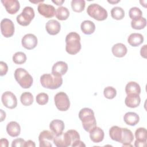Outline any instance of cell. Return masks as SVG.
Wrapping results in <instances>:
<instances>
[{
    "instance_id": "cell-8",
    "label": "cell",
    "mask_w": 147,
    "mask_h": 147,
    "mask_svg": "<svg viewBox=\"0 0 147 147\" xmlns=\"http://www.w3.org/2000/svg\"><path fill=\"white\" fill-rule=\"evenodd\" d=\"M1 30L2 35L6 38L11 37L14 33V25L8 18H4L1 22Z\"/></svg>"
},
{
    "instance_id": "cell-46",
    "label": "cell",
    "mask_w": 147,
    "mask_h": 147,
    "mask_svg": "<svg viewBox=\"0 0 147 147\" xmlns=\"http://www.w3.org/2000/svg\"><path fill=\"white\" fill-rule=\"evenodd\" d=\"M0 111H1V122H2L6 118V113L5 111H3V110H2V109H1Z\"/></svg>"
},
{
    "instance_id": "cell-6",
    "label": "cell",
    "mask_w": 147,
    "mask_h": 147,
    "mask_svg": "<svg viewBox=\"0 0 147 147\" xmlns=\"http://www.w3.org/2000/svg\"><path fill=\"white\" fill-rule=\"evenodd\" d=\"M35 16L33 9L30 6H26L22 11L17 16V22L21 26H26L30 24Z\"/></svg>"
},
{
    "instance_id": "cell-5",
    "label": "cell",
    "mask_w": 147,
    "mask_h": 147,
    "mask_svg": "<svg viewBox=\"0 0 147 147\" xmlns=\"http://www.w3.org/2000/svg\"><path fill=\"white\" fill-rule=\"evenodd\" d=\"M87 14L97 21L105 20L108 16L107 10L97 3L90 4L87 9Z\"/></svg>"
},
{
    "instance_id": "cell-32",
    "label": "cell",
    "mask_w": 147,
    "mask_h": 147,
    "mask_svg": "<svg viewBox=\"0 0 147 147\" xmlns=\"http://www.w3.org/2000/svg\"><path fill=\"white\" fill-rule=\"evenodd\" d=\"M20 100L24 106H30L33 102V95L29 92H23L21 95Z\"/></svg>"
},
{
    "instance_id": "cell-26",
    "label": "cell",
    "mask_w": 147,
    "mask_h": 147,
    "mask_svg": "<svg viewBox=\"0 0 147 147\" xmlns=\"http://www.w3.org/2000/svg\"><path fill=\"white\" fill-rule=\"evenodd\" d=\"M125 92L127 95L131 94L140 95L141 93V87L137 82H130L125 87Z\"/></svg>"
},
{
    "instance_id": "cell-11",
    "label": "cell",
    "mask_w": 147,
    "mask_h": 147,
    "mask_svg": "<svg viewBox=\"0 0 147 147\" xmlns=\"http://www.w3.org/2000/svg\"><path fill=\"white\" fill-rule=\"evenodd\" d=\"M38 12L45 18H52L56 14V10L53 6L40 3L37 7Z\"/></svg>"
},
{
    "instance_id": "cell-17",
    "label": "cell",
    "mask_w": 147,
    "mask_h": 147,
    "mask_svg": "<svg viewBox=\"0 0 147 147\" xmlns=\"http://www.w3.org/2000/svg\"><path fill=\"white\" fill-rule=\"evenodd\" d=\"M90 138L94 143H99L103 141L105 136L103 130L99 127H95L90 132Z\"/></svg>"
},
{
    "instance_id": "cell-24",
    "label": "cell",
    "mask_w": 147,
    "mask_h": 147,
    "mask_svg": "<svg viewBox=\"0 0 147 147\" xmlns=\"http://www.w3.org/2000/svg\"><path fill=\"white\" fill-rule=\"evenodd\" d=\"M68 146H71L72 144L77 140H80V135L75 130H69L64 133Z\"/></svg>"
},
{
    "instance_id": "cell-13",
    "label": "cell",
    "mask_w": 147,
    "mask_h": 147,
    "mask_svg": "<svg viewBox=\"0 0 147 147\" xmlns=\"http://www.w3.org/2000/svg\"><path fill=\"white\" fill-rule=\"evenodd\" d=\"M1 2L10 14H16L20 8V2L17 0H2Z\"/></svg>"
},
{
    "instance_id": "cell-7",
    "label": "cell",
    "mask_w": 147,
    "mask_h": 147,
    "mask_svg": "<svg viewBox=\"0 0 147 147\" xmlns=\"http://www.w3.org/2000/svg\"><path fill=\"white\" fill-rule=\"evenodd\" d=\"M54 101L56 108L61 111H65L68 110L70 106V101L66 93L59 92L54 97Z\"/></svg>"
},
{
    "instance_id": "cell-42",
    "label": "cell",
    "mask_w": 147,
    "mask_h": 147,
    "mask_svg": "<svg viewBox=\"0 0 147 147\" xmlns=\"http://www.w3.org/2000/svg\"><path fill=\"white\" fill-rule=\"evenodd\" d=\"M0 146L1 147H7L9 146L8 140L6 138H1L0 140Z\"/></svg>"
},
{
    "instance_id": "cell-1",
    "label": "cell",
    "mask_w": 147,
    "mask_h": 147,
    "mask_svg": "<svg viewBox=\"0 0 147 147\" xmlns=\"http://www.w3.org/2000/svg\"><path fill=\"white\" fill-rule=\"evenodd\" d=\"M79 118L82 122L83 129L87 132L96 126V121L93 110L85 107L81 109L79 113Z\"/></svg>"
},
{
    "instance_id": "cell-20",
    "label": "cell",
    "mask_w": 147,
    "mask_h": 147,
    "mask_svg": "<svg viewBox=\"0 0 147 147\" xmlns=\"http://www.w3.org/2000/svg\"><path fill=\"white\" fill-rule=\"evenodd\" d=\"M67 64L63 61H59L54 64L52 68V73L59 75H64L68 71Z\"/></svg>"
},
{
    "instance_id": "cell-40",
    "label": "cell",
    "mask_w": 147,
    "mask_h": 147,
    "mask_svg": "<svg viewBox=\"0 0 147 147\" xmlns=\"http://www.w3.org/2000/svg\"><path fill=\"white\" fill-rule=\"evenodd\" d=\"M8 71V66L7 64L2 61L0 62V75H5Z\"/></svg>"
},
{
    "instance_id": "cell-16",
    "label": "cell",
    "mask_w": 147,
    "mask_h": 147,
    "mask_svg": "<svg viewBox=\"0 0 147 147\" xmlns=\"http://www.w3.org/2000/svg\"><path fill=\"white\" fill-rule=\"evenodd\" d=\"M64 127L65 125L64 122L60 119H53L49 124V128L55 136L61 134L63 132Z\"/></svg>"
},
{
    "instance_id": "cell-19",
    "label": "cell",
    "mask_w": 147,
    "mask_h": 147,
    "mask_svg": "<svg viewBox=\"0 0 147 147\" xmlns=\"http://www.w3.org/2000/svg\"><path fill=\"white\" fill-rule=\"evenodd\" d=\"M6 131L10 136L16 137L20 135L21 127L17 122L11 121L8 123L6 126Z\"/></svg>"
},
{
    "instance_id": "cell-14",
    "label": "cell",
    "mask_w": 147,
    "mask_h": 147,
    "mask_svg": "<svg viewBox=\"0 0 147 147\" xmlns=\"http://www.w3.org/2000/svg\"><path fill=\"white\" fill-rule=\"evenodd\" d=\"M122 137L120 143L122 144V146H132L131 143L133 141L134 136L131 131L127 128L122 127Z\"/></svg>"
},
{
    "instance_id": "cell-28",
    "label": "cell",
    "mask_w": 147,
    "mask_h": 147,
    "mask_svg": "<svg viewBox=\"0 0 147 147\" xmlns=\"http://www.w3.org/2000/svg\"><path fill=\"white\" fill-rule=\"evenodd\" d=\"M55 16L59 20H66L69 17V11L67 7L60 6L56 9Z\"/></svg>"
},
{
    "instance_id": "cell-22",
    "label": "cell",
    "mask_w": 147,
    "mask_h": 147,
    "mask_svg": "<svg viewBox=\"0 0 147 147\" xmlns=\"http://www.w3.org/2000/svg\"><path fill=\"white\" fill-rule=\"evenodd\" d=\"M124 122L128 125L135 126L140 121V117L134 112H127L123 117Z\"/></svg>"
},
{
    "instance_id": "cell-31",
    "label": "cell",
    "mask_w": 147,
    "mask_h": 147,
    "mask_svg": "<svg viewBox=\"0 0 147 147\" xmlns=\"http://www.w3.org/2000/svg\"><path fill=\"white\" fill-rule=\"evenodd\" d=\"M146 25V20L145 18L141 17V18L132 20L131 21V26L132 28L136 30H140L144 29Z\"/></svg>"
},
{
    "instance_id": "cell-15",
    "label": "cell",
    "mask_w": 147,
    "mask_h": 147,
    "mask_svg": "<svg viewBox=\"0 0 147 147\" xmlns=\"http://www.w3.org/2000/svg\"><path fill=\"white\" fill-rule=\"evenodd\" d=\"M45 29L48 34L51 35H56L60 32L61 25L55 20H50L46 23Z\"/></svg>"
},
{
    "instance_id": "cell-37",
    "label": "cell",
    "mask_w": 147,
    "mask_h": 147,
    "mask_svg": "<svg viewBox=\"0 0 147 147\" xmlns=\"http://www.w3.org/2000/svg\"><path fill=\"white\" fill-rule=\"evenodd\" d=\"M103 94L105 98L109 99H112L115 98L117 95L116 90L111 86H108L105 88L103 91Z\"/></svg>"
},
{
    "instance_id": "cell-2",
    "label": "cell",
    "mask_w": 147,
    "mask_h": 147,
    "mask_svg": "<svg viewBox=\"0 0 147 147\" xmlns=\"http://www.w3.org/2000/svg\"><path fill=\"white\" fill-rule=\"evenodd\" d=\"M41 86L48 89L55 90L63 84V78L61 75L55 74H45L40 77Z\"/></svg>"
},
{
    "instance_id": "cell-4",
    "label": "cell",
    "mask_w": 147,
    "mask_h": 147,
    "mask_svg": "<svg viewBox=\"0 0 147 147\" xmlns=\"http://www.w3.org/2000/svg\"><path fill=\"white\" fill-rule=\"evenodd\" d=\"M14 78L23 88H29L33 84V79L29 72L22 68H17L14 71Z\"/></svg>"
},
{
    "instance_id": "cell-18",
    "label": "cell",
    "mask_w": 147,
    "mask_h": 147,
    "mask_svg": "<svg viewBox=\"0 0 147 147\" xmlns=\"http://www.w3.org/2000/svg\"><path fill=\"white\" fill-rule=\"evenodd\" d=\"M141 102V98L138 94H131L127 95L125 100V103L126 106L130 108L137 107Z\"/></svg>"
},
{
    "instance_id": "cell-9",
    "label": "cell",
    "mask_w": 147,
    "mask_h": 147,
    "mask_svg": "<svg viewBox=\"0 0 147 147\" xmlns=\"http://www.w3.org/2000/svg\"><path fill=\"white\" fill-rule=\"evenodd\" d=\"M3 105L10 109H14L17 106V99L16 95L10 91H6L3 93L1 97Z\"/></svg>"
},
{
    "instance_id": "cell-12",
    "label": "cell",
    "mask_w": 147,
    "mask_h": 147,
    "mask_svg": "<svg viewBox=\"0 0 147 147\" xmlns=\"http://www.w3.org/2000/svg\"><path fill=\"white\" fill-rule=\"evenodd\" d=\"M37 37L31 33L25 34L22 38L21 43L24 48L26 49L31 50L36 48L37 45Z\"/></svg>"
},
{
    "instance_id": "cell-30",
    "label": "cell",
    "mask_w": 147,
    "mask_h": 147,
    "mask_svg": "<svg viewBox=\"0 0 147 147\" xmlns=\"http://www.w3.org/2000/svg\"><path fill=\"white\" fill-rule=\"evenodd\" d=\"M86 3L84 0H72L71 1L72 9L77 13H80L84 10Z\"/></svg>"
},
{
    "instance_id": "cell-35",
    "label": "cell",
    "mask_w": 147,
    "mask_h": 147,
    "mask_svg": "<svg viewBox=\"0 0 147 147\" xmlns=\"http://www.w3.org/2000/svg\"><path fill=\"white\" fill-rule=\"evenodd\" d=\"M13 61L17 64H24L26 61V56L22 52H17L13 56Z\"/></svg>"
},
{
    "instance_id": "cell-47",
    "label": "cell",
    "mask_w": 147,
    "mask_h": 147,
    "mask_svg": "<svg viewBox=\"0 0 147 147\" xmlns=\"http://www.w3.org/2000/svg\"><path fill=\"white\" fill-rule=\"evenodd\" d=\"M52 2L53 3H55L56 5L57 6H60L64 2V1H52Z\"/></svg>"
},
{
    "instance_id": "cell-44",
    "label": "cell",
    "mask_w": 147,
    "mask_h": 147,
    "mask_svg": "<svg viewBox=\"0 0 147 147\" xmlns=\"http://www.w3.org/2000/svg\"><path fill=\"white\" fill-rule=\"evenodd\" d=\"M146 145V142H141L138 141L137 140L135 141L134 142V146L136 147H145Z\"/></svg>"
},
{
    "instance_id": "cell-25",
    "label": "cell",
    "mask_w": 147,
    "mask_h": 147,
    "mask_svg": "<svg viewBox=\"0 0 147 147\" xmlns=\"http://www.w3.org/2000/svg\"><path fill=\"white\" fill-rule=\"evenodd\" d=\"M80 28L83 33L91 34L93 33L95 30V25L91 21L85 20L82 22Z\"/></svg>"
},
{
    "instance_id": "cell-39",
    "label": "cell",
    "mask_w": 147,
    "mask_h": 147,
    "mask_svg": "<svg viewBox=\"0 0 147 147\" xmlns=\"http://www.w3.org/2000/svg\"><path fill=\"white\" fill-rule=\"evenodd\" d=\"M26 141L22 138L14 139L11 143L12 147H23L25 146Z\"/></svg>"
},
{
    "instance_id": "cell-38",
    "label": "cell",
    "mask_w": 147,
    "mask_h": 147,
    "mask_svg": "<svg viewBox=\"0 0 147 147\" xmlns=\"http://www.w3.org/2000/svg\"><path fill=\"white\" fill-rule=\"evenodd\" d=\"M36 102L40 105H46L49 100L48 95L44 92H41L37 95L36 96Z\"/></svg>"
},
{
    "instance_id": "cell-27",
    "label": "cell",
    "mask_w": 147,
    "mask_h": 147,
    "mask_svg": "<svg viewBox=\"0 0 147 147\" xmlns=\"http://www.w3.org/2000/svg\"><path fill=\"white\" fill-rule=\"evenodd\" d=\"M122 133V127H119L117 126H113L109 130V136L110 138L113 140L118 142L121 141Z\"/></svg>"
},
{
    "instance_id": "cell-10",
    "label": "cell",
    "mask_w": 147,
    "mask_h": 147,
    "mask_svg": "<svg viewBox=\"0 0 147 147\" xmlns=\"http://www.w3.org/2000/svg\"><path fill=\"white\" fill-rule=\"evenodd\" d=\"M54 134L49 130H43L38 136L40 147H52L51 142H53Z\"/></svg>"
},
{
    "instance_id": "cell-33",
    "label": "cell",
    "mask_w": 147,
    "mask_h": 147,
    "mask_svg": "<svg viewBox=\"0 0 147 147\" xmlns=\"http://www.w3.org/2000/svg\"><path fill=\"white\" fill-rule=\"evenodd\" d=\"M135 137L136 140L141 142H146L147 130L144 127H139L135 131Z\"/></svg>"
},
{
    "instance_id": "cell-36",
    "label": "cell",
    "mask_w": 147,
    "mask_h": 147,
    "mask_svg": "<svg viewBox=\"0 0 147 147\" xmlns=\"http://www.w3.org/2000/svg\"><path fill=\"white\" fill-rule=\"evenodd\" d=\"M142 12L141 9L137 7H133L129 11V17L132 20L138 19L142 17Z\"/></svg>"
},
{
    "instance_id": "cell-34",
    "label": "cell",
    "mask_w": 147,
    "mask_h": 147,
    "mask_svg": "<svg viewBox=\"0 0 147 147\" xmlns=\"http://www.w3.org/2000/svg\"><path fill=\"white\" fill-rule=\"evenodd\" d=\"M53 143L57 147L68 146L63 132L59 135H57V136L55 135L53 138Z\"/></svg>"
},
{
    "instance_id": "cell-41",
    "label": "cell",
    "mask_w": 147,
    "mask_h": 147,
    "mask_svg": "<svg viewBox=\"0 0 147 147\" xmlns=\"http://www.w3.org/2000/svg\"><path fill=\"white\" fill-rule=\"evenodd\" d=\"M71 146L72 147H82V146H86V145L83 143V141H80V140L76 141L75 142H73L71 145Z\"/></svg>"
},
{
    "instance_id": "cell-29",
    "label": "cell",
    "mask_w": 147,
    "mask_h": 147,
    "mask_svg": "<svg viewBox=\"0 0 147 147\" xmlns=\"http://www.w3.org/2000/svg\"><path fill=\"white\" fill-rule=\"evenodd\" d=\"M111 16L112 18L115 20H122L125 17L124 10L119 6L114 7L111 10Z\"/></svg>"
},
{
    "instance_id": "cell-23",
    "label": "cell",
    "mask_w": 147,
    "mask_h": 147,
    "mask_svg": "<svg viewBox=\"0 0 147 147\" xmlns=\"http://www.w3.org/2000/svg\"><path fill=\"white\" fill-rule=\"evenodd\" d=\"M127 42L132 47H138L144 42V37L140 33H131L127 38Z\"/></svg>"
},
{
    "instance_id": "cell-3",
    "label": "cell",
    "mask_w": 147,
    "mask_h": 147,
    "mask_svg": "<svg viewBox=\"0 0 147 147\" xmlns=\"http://www.w3.org/2000/svg\"><path fill=\"white\" fill-rule=\"evenodd\" d=\"M65 50L70 55H75L81 49L80 36L76 32H70L65 37Z\"/></svg>"
},
{
    "instance_id": "cell-48",
    "label": "cell",
    "mask_w": 147,
    "mask_h": 147,
    "mask_svg": "<svg viewBox=\"0 0 147 147\" xmlns=\"http://www.w3.org/2000/svg\"><path fill=\"white\" fill-rule=\"evenodd\" d=\"M120 2L119 0H118V1H108V2L110 3H112V4H114V3H117L118 2Z\"/></svg>"
},
{
    "instance_id": "cell-45",
    "label": "cell",
    "mask_w": 147,
    "mask_h": 147,
    "mask_svg": "<svg viewBox=\"0 0 147 147\" xmlns=\"http://www.w3.org/2000/svg\"><path fill=\"white\" fill-rule=\"evenodd\" d=\"M29 146L35 147L36 146L35 143L33 141H32V140H28V141H26V142L25 144L24 147H29Z\"/></svg>"
},
{
    "instance_id": "cell-21",
    "label": "cell",
    "mask_w": 147,
    "mask_h": 147,
    "mask_svg": "<svg viewBox=\"0 0 147 147\" xmlns=\"http://www.w3.org/2000/svg\"><path fill=\"white\" fill-rule=\"evenodd\" d=\"M111 51L114 56L117 57H122L127 53V49L123 44L117 43L113 46Z\"/></svg>"
},
{
    "instance_id": "cell-43",
    "label": "cell",
    "mask_w": 147,
    "mask_h": 147,
    "mask_svg": "<svg viewBox=\"0 0 147 147\" xmlns=\"http://www.w3.org/2000/svg\"><path fill=\"white\" fill-rule=\"evenodd\" d=\"M140 54L142 57L144 58L146 57V45H144L141 48L140 51Z\"/></svg>"
}]
</instances>
